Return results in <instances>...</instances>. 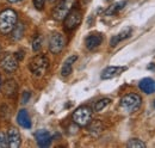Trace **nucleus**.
Segmentation results:
<instances>
[{"label":"nucleus","instance_id":"nucleus-18","mask_svg":"<svg viewBox=\"0 0 155 148\" xmlns=\"http://www.w3.org/2000/svg\"><path fill=\"white\" fill-rule=\"evenodd\" d=\"M88 131L92 134V135H94V136H98L101 131H103V124H101V122L100 121H91V123H90V127H88Z\"/></svg>","mask_w":155,"mask_h":148},{"label":"nucleus","instance_id":"nucleus-25","mask_svg":"<svg viewBox=\"0 0 155 148\" xmlns=\"http://www.w3.org/2000/svg\"><path fill=\"white\" fill-rule=\"evenodd\" d=\"M44 4H45V0H34V6L37 10H43Z\"/></svg>","mask_w":155,"mask_h":148},{"label":"nucleus","instance_id":"nucleus-15","mask_svg":"<svg viewBox=\"0 0 155 148\" xmlns=\"http://www.w3.org/2000/svg\"><path fill=\"white\" fill-rule=\"evenodd\" d=\"M17 121H18V124L20 127L25 128V129H30L31 128V119H30V116L28 113V111L25 109H21L17 115Z\"/></svg>","mask_w":155,"mask_h":148},{"label":"nucleus","instance_id":"nucleus-17","mask_svg":"<svg viewBox=\"0 0 155 148\" xmlns=\"http://www.w3.org/2000/svg\"><path fill=\"white\" fill-rule=\"evenodd\" d=\"M17 84L15 80H7L5 84H4V92L7 97L10 98H15L16 94H17Z\"/></svg>","mask_w":155,"mask_h":148},{"label":"nucleus","instance_id":"nucleus-31","mask_svg":"<svg viewBox=\"0 0 155 148\" xmlns=\"http://www.w3.org/2000/svg\"><path fill=\"white\" fill-rule=\"evenodd\" d=\"M49 1H50V2H54V0H49Z\"/></svg>","mask_w":155,"mask_h":148},{"label":"nucleus","instance_id":"nucleus-16","mask_svg":"<svg viewBox=\"0 0 155 148\" xmlns=\"http://www.w3.org/2000/svg\"><path fill=\"white\" fill-rule=\"evenodd\" d=\"M78 56L77 55H72L69 56L62 65V68H61V74L63 76H68L69 74L72 73V68H73V63L77 61Z\"/></svg>","mask_w":155,"mask_h":148},{"label":"nucleus","instance_id":"nucleus-30","mask_svg":"<svg viewBox=\"0 0 155 148\" xmlns=\"http://www.w3.org/2000/svg\"><path fill=\"white\" fill-rule=\"evenodd\" d=\"M0 87H1V76H0Z\"/></svg>","mask_w":155,"mask_h":148},{"label":"nucleus","instance_id":"nucleus-24","mask_svg":"<svg viewBox=\"0 0 155 148\" xmlns=\"http://www.w3.org/2000/svg\"><path fill=\"white\" fill-rule=\"evenodd\" d=\"M8 146V142H7V136L2 133H0V148H5Z\"/></svg>","mask_w":155,"mask_h":148},{"label":"nucleus","instance_id":"nucleus-11","mask_svg":"<svg viewBox=\"0 0 155 148\" xmlns=\"http://www.w3.org/2000/svg\"><path fill=\"white\" fill-rule=\"evenodd\" d=\"M127 69V67H120V66H110L106 67L103 72H101V79L106 80V79H112L117 75H119L120 73H123Z\"/></svg>","mask_w":155,"mask_h":148},{"label":"nucleus","instance_id":"nucleus-4","mask_svg":"<svg viewBox=\"0 0 155 148\" xmlns=\"http://www.w3.org/2000/svg\"><path fill=\"white\" fill-rule=\"evenodd\" d=\"M92 121V110L88 106H80L73 112V122L79 127H86Z\"/></svg>","mask_w":155,"mask_h":148},{"label":"nucleus","instance_id":"nucleus-12","mask_svg":"<svg viewBox=\"0 0 155 148\" xmlns=\"http://www.w3.org/2000/svg\"><path fill=\"white\" fill-rule=\"evenodd\" d=\"M7 142H8V147L10 148H18L20 146L21 139H20V134L18 129L16 128H11L7 133Z\"/></svg>","mask_w":155,"mask_h":148},{"label":"nucleus","instance_id":"nucleus-22","mask_svg":"<svg viewBox=\"0 0 155 148\" xmlns=\"http://www.w3.org/2000/svg\"><path fill=\"white\" fill-rule=\"evenodd\" d=\"M128 147L129 148H144L146 147V143L142 142L141 140L138 139H131L129 142H128Z\"/></svg>","mask_w":155,"mask_h":148},{"label":"nucleus","instance_id":"nucleus-23","mask_svg":"<svg viewBox=\"0 0 155 148\" xmlns=\"http://www.w3.org/2000/svg\"><path fill=\"white\" fill-rule=\"evenodd\" d=\"M42 43H43L42 36L35 37V39L32 41V49H34V52H38L39 49L42 48Z\"/></svg>","mask_w":155,"mask_h":148},{"label":"nucleus","instance_id":"nucleus-6","mask_svg":"<svg viewBox=\"0 0 155 148\" xmlns=\"http://www.w3.org/2000/svg\"><path fill=\"white\" fill-rule=\"evenodd\" d=\"M81 19H82V13L80 10H72L67 17L63 19V25H64V29L67 31H73L74 29H77L78 26L80 25L81 23Z\"/></svg>","mask_w":155,"mask_h":148},{"label":"nucleus","instance_id":"nucleus-28","mask_svg":"<svg viewBox=\"0 0 155 148\" xmlns=\"http://www.w3.org/2000/svg\"><path fill=\"white\" fill-rule=\"evenodd\" d=\"M7 1H8V2H12V4H13V2H19V1H21V0H7Z\"/></svg>","mask_w":155,"mask_h":148},{"label":"nucleus","instance_id":"nucleus-29","mask_svg":"<svg viewBox=\"0 0 155 148\" xmlns=\"http://www.w3.org/2000/svg\"><path fill=\"white\" fill-rule=\"evenodd\" d=\"M154 68H155L154 65H149V66H148V69H154Z\"/></svg>","mask_w":155,"mask_h":148},{"label":"nucleus","instance_id":"nucleus-26","mask_svg":"<svg viewBox=\"0 0 155 148\" xmlns=\"http://www.w3.org/2000/svg\"><path fill=\"white\" fill-rule=\"evenodd\" d=\"M30 97H31V93L29 92V91L24 92V93H23V97H21V103H23V104H26V103L29 102Z\"/></svg>","mask_w":155,"mask_h":148},{"label":"nucleus","instance_id":"nucleus-10","mask_svg":"<svg viewBox=\"0 0 155 148\" xmlns=\"http://www.w3.org/2000/svg\"><path fill=\"white\" fill-rule=\"evenodd\" d=\"M103 42V35L101 34H98V32H94V34H90L88 36L86 37L85 39V45L87 49L90 50H93L98 48Z\"/></svg>","mask_w":155,"mask_h":148},{"label":"nucleus","instance_id":"nucleus-8","mask_svg":"<svg viewBox=\"0 0 155 148\" xmlns=\"http://www.w3.org/2000/svg\"><path fill=\"white\" fill-rule=\"evenodd\" d=\"M18 59L16 57V55L13 54V55H7L2 61H1V67H2V69L5 71V72H7V73H12V72H15L17 68H18Z\"/></svg>","mask_w":155,"mask_h":148},{"label":"nucleus","instance_id":"nucleus-32","mask_svg":"<svg viewBox=\"0 0 155 148\" xmlns=\"http://www.w3.org/2000/svg\"><path fill=\"white\" fill-rule=\"evenodd\" d=\"M154 106H155V102H154Z\"/></svg>","mask_w":155,"mask_h":148},{"label":"nucleus","instance_id":"nucleus-13","mask_svg":"<svg viewBox=\"0 0 155 148\" xmlns=\"http://www.w3.org/2000/svg\"><path fill=\"white\" fill-rule=\"evenodd\" d=\"M131 32H133V29L130 26H127V28L122 29V31L119 34H117V35H115V36L111 38L110 45L111 47H116L120 41H124V39H127V38H129V37L131 36Z\"/></svg>","mask_w":155,"mask_h":148},{"label":"nucleus","instance_id":"nucleus-9","mask_svg":"<svg viewBox=\"0 0 155 148\" xmlns=\"http://www.w3.org/2000/svg\"><path fill=\"white\" fill-rule=\"evenodd\" d=\"M35 137L39 147H49L51 143V135L48 130H37L35 134Z\"/></svg>","mask_w":155,"mask_h":148},{"label":"nucleus","instance_id":"nucleus-2","mask_svg":"<svg viewBox=\"0 0 155 148\" xmlns=\"http://www.w3.org/2000/svg\"><path fill=\"white\" fill-rule=\"evenodd\" d=\"M142 104V98L138 96V94H135V93H130V94H127L124 96L122 99H120V108L125 112L128 113H131V112H135L140 109Z\"/></svg>","mask_w":155,"mask_h":148},{"label":"nucleus","instance_id":"nucleus-1","mask_svg":"<svg viewBox=\"0 0 155 148\" xmlns=\"http://www.w3.org/2000/svg\"><path fill=\"white\" fill-rule=\"evenodd\" d=\"M16 24H17V13L13 10L7 8L0 13V32L10 34Z\"/></svg>","mask_w":155,"mask_h":148},{"label":"nucleus","instance_id":"nucleus-27","mask_svg":"<svg viewBox=\"0 0 155 148\" xmlns=\"http://www.w3.org/2000/svg\"><path fill=\"white\" fill-rule=\"evenodd\" d=\"M15 55L18 59V61H21V60L24 59V52H18V53H16Z\"/></svg>","mask_w":155,"mask_h":148},{"label":"nucleus","instance_id":"nucleus-3","mask_svg":"<svg viewBox=\"0 0 155 148\" xmlns=\"http://www.w3.org/2000/svg\"><path fill=\"white\" fill-rule=\"evenodd\" d=\"M49 67V60L44 55H36L29 63V68L31 73L36 76H42L47 72Z\"/></svg>","mask_w":155,"mask_h":148},{"label":"nucleus","instance_id":"nucleus-5","mask_svg":"<svg viewBox=\"0 0 155 148\" xmlns=\"http://www.w3.org/2000/svg\"><path fill=\"white\" fill-rule=\"evenodd\" d=\"M74 4H75V0H60L53 11L54 19H56L58 22L63 20L67 17V15L73 10Z\"/></svg>","mask_w":155,"mask_h":148},{"label":"nucleus","instance_id":"nucleus-14","mask_svg":"<svg viewBox=\"0 0 155 148\" xmlns=\"http://www.w3.org/2000/svg\"><path fill=\"white\" fill-rule=\"evenodd\" d=\"M141 91H143L144 93H148V94H152L155 93V80L150 79V78H144L140 81L138 84Z\"/></svg>","mask_w":155,"mask_h":148},{"label":"nucleus","instance_id":"nucleus-7","mask_svg":"<svg viewBox=\"0 0 155 148\" xmlns=\"http://www.w3.org/2000/svg\"><path fill=\"white\" fill-rule=\"evenodd\" d=\"M66 45V38L63 35L58 34V32H55L50 36V39H49V50L53 53V54H58L63 50Z\"/></svg>","mask_w":155,"mask_h":148},{"label":"nucleus","instance_id":"nucleus-21","mask_svg":"<svg viewBox=\"0 0 155 148\" xmlns=\"http://www.w3.org/2000/svg\"><path fill=\"white\" fill-rule=\"evenodd\" d=\"M125 1H119V2H116L115 5H112V6H110L109 8H107V11H106V15L107 16H112V15H115L117 13L118 11H120L124 6H125Z\"/></svg>","mask_w":155,"mask_h":148},{"label":"nucleus","instance_id":"nucleus-20","mask_svg":"<svg viewBox=\"0 0 155 148\" xmlns=\"http://www.w3.org/2000/svg\"><path fill=\"white\" fill-rule=\"evenodd\" d=\"M110 99L109 98H103V99H99L98 102L94 103V105H93V110L96 111V112H100L101 110H104L109 104H110Z\"/></svg>","mask_w":155,"mask_h":148},{"label":"nucleus","instance_id":"nucleus-19","mask_svg":"<svg viewBox=\"0 0 155 148\" xmlns=\"http://www.w3.org/2000/svg\"><path fill=\"white\" fill-rule=\"evenodd\" d=\"M11 32H12V38L15 41L20 39L21 37L24 36V24L23 23H17Z\"/></svg>","mask_w":155,"mask_h":148}]
</instances>
